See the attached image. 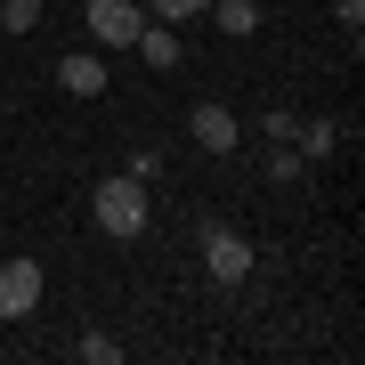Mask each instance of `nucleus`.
I'll list each match as a JSON object with an SVG mask.
<instances>
[{"label":"nucleus","mask_w":365,"mask_h":365,"mask_svg":"<svg viewBox=\"0 0 365 365\" xmlns=\"http://www.w3.org/2000/svg\"><path fill=\"white\" fill-rule=\"evenodd\" d=\"M73 357H81V365H122V341H106V333H81V341H73Z\"/></svg>","instance_id":"nucleus-12"},{"label":"nucleus","mask_w":365,"mask_h":365,"mask_svg":"<svg viewBox=\"0 0 365 365\" xmlns=\"http://www.w3.org/2000/svg\"><path fill=\"white\" fill-rule=\"evenodd\" d=\"M268 179H276V187H300V179H309V163H300V146H276V155H268Z\"/></svg>","instance_id":"nucleus-11"},{"label":"nucleus","mask_w":365,"mask_h":365,"mask_svg":"<svg viewBox=\"0 0 365 365\" xmlns=\"http://www.w3.org/2000/svg\"><path fill=\"white\" fill-rule=\"evenodd\" d=\"M130 49H138V57H146L155 73H170V66L187 57V49H179V33H170V25H138V41H130Z\"/></svg>","instance_id":"nucleus-7"},{"label":"nucleus","mask_w":365,"mask_h":365,"mask_svg":"<svg viewBox=\"0 0 365 365\" xmlns=\"http://www.w3.org/2000/svg\"><path fill=\"white\" fill-rule=\"evenodd\" d=\"M203 9H211V0H203Z\"/></svg>","instance_id":"nucleus-15"},{"label":"nucleus","mask_w":365,"mask_h":365,"mask_svg":"<svg viewBox=\"0 0 365 365\" xmlns=\"http://www.w3.org/2000/svg\"><path fill=\"white\" fill-rule=\"evenodd\" d=\"M333 16H341V33H349V49H357V33H365V0H333Z\"/></svg>","instance_id":"nucleus-14"},{"label":"nucleus","mask_w":365,"mask_h":365,"mask_svg":"<svg viewBox=\"0 0 365 365\" xmlns=\"http://www.w3.org/2000/svg\"><path fill=\"white\" fill-rule=\"evenodd\" d=\"M90 220L114 235V244H130V235L155 220V195H146V179H130V170H114V179L90 187Z\"/></svg>","instance_id":"nucleus-1"},{"label":"nucleus","mask_w":365,"mask_h":365,"mask_svg":"<svg viewBox=\"0 0 365 365\" xmlns=\"http://www.w3.org/2000/svg\"><path fill=\"white\" fill-rule=\"evenodd\" d=\"M146 25V0H90V41L98 49H130Z\"/></svg>","instance_id":"nucleus-3"},{"label":"nucleus","mask_w":365,"mask_h":365,"mask_svg":"<svg viewBox=\"0 0 365 365\" xmlns=\"http://www.w3.org/2000/svg\"><path fill=\"white\" fill-rule=\"evenodd\" d=\"M187 130H195V146H211V155H235V114L227 106H195Z\"/></svg>","instance_id":"nucleus-6"},{"label":"nucleus","mask_w":365,"mask_h":365,"mask_svg":"<svg viewBox=\"0 0 365 365\" xmlns=\"http://www.w3.org/2000/svg\"><path fill=\"white\" fill-rule=\"evenodd\" d=\"M146 16L155 25H179V16H203V0H146Z\"/></svg>","instance_id":"nucleus-13"},{"label":"nucleus","mask_w":365,"mask_h":365,"mask_svg":"<svg viewBox=\"0 0 365 365\" xmlns=\"http://www.w3.org/2000/svg\"><path fill=\"white\" fill-rule=\"evenodd\" d=\"M292 146H300V163L333 155V146H341V122H300V130H292Z\"/></svg>","instance_id":"nucleus-9"},{"label":"nucleus","mask_w":365,"mask_h":365,"mask_svg":"<svg viewBox=\"0 0 365 365\" xmlns=\"http://www.w3.org/2000/svg\"><path fill=\"white\" fill-rule=\"evenodd\" d=\"M203 16H211V25H220L227 41H244V33H260V0H211Z\"/></svg>","instance_id":"nucleus-8"},{"label":"nucleus","mask_w":365,"mask_h":365,"mask_svg":"<svg viewBox=\"0 0 365 365\" xmlns=\"http://www.w3.org/2000/svg\"><path fill=\"white\" fill-rule=\"evenodd\" d=\"M252 260H260V252H252V235H244V227H220V220L203 227V268L220 276V284H244Z\"/></svg>","instance_id":"nucleus-2"},{"label":"nucleus","mask_w":365,"mask_h":365,"mask_svg":"<svg viewBox=\"0 0 365 365\" xmlns=\"http://www.w3.org/2000/svg\"><path fill=\"white\" fill-rule=\"evenodd\" d=\"M57 90H73V98H98V90H106V57H98V49H73V57H57Z\"/></svg>","instance_id":"nucleus-5"},{"label":"nucleus","mask_w":365,"mask_h":365,"mask_svg":"<svg viewBox=\"0 0 365 365\" xmlns=\"http://www.w3.org/2000/svg\"><path fill=\"white\" fill-rule=\"evenodd\" d=\"M49 16V0H0V33H33Z\"/></svg>","instance_id":"nucleus-10"},{"label":"nucleus","mask_w":365,"mask_h":365,"mask_svg":"<svg viewBox=\"0 0 365 365\" xmlns=\"http://www.w3.org/2000/svg\"><path fill=\"white\" fill-rule=\"evenodd\" d=\"M41 309V260H9L0 268V317H33Z\"/></svg>","instance_id":"nucleus-4"}]
</instances>
